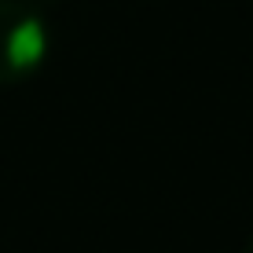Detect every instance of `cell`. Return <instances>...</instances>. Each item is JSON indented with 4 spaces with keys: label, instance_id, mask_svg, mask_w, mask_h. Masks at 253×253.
Segmentation results:
<instances>
[{
    "label": "cell",
    "instance_id": "cell-2",
    "mask_svg": "<svg viewBox=\"0 0 253 253\" xmlns=\"http://www.w3.org/2000/svg\"><path fill=\"white\" fill-rule=\"evenodd\" d=\"M242 253H253V235L246 239V246H242Z\"/></svg>",
    "mask_w": 253,
    "mask_h": 253
},
{
    "label": "cell",
    "instance_id": "cell-1",
    "mask_svg": "<svg viewBox=\"0 0 253 253\" xmlns=\"http://www.w3.org/2000/svg\"><path fill=\"white\" fill-rule=\"evenodd\" d=\"M51 51L48 22L30 0H0V84H22Z\"/></svg>",
    "mask_w": 253,
    "mask_h": 253
}]
</instances>
